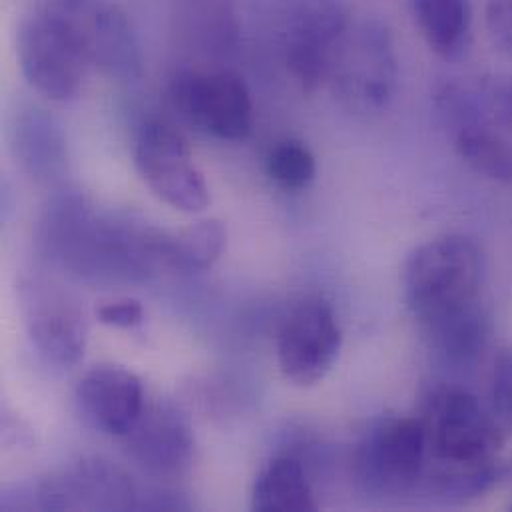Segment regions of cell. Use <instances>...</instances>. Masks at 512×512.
Listing matches in <instances>:
<instances>
[{"instance_id":"cell-10","label":"cell","mask_w":512,"mask_h":512,"mask_svg":"<svg viewBox=\"0 0 512 512\" xmlns=\"http://www.w3.org/2000/svg\"><path fill=\"white\" fill-rule=\"evenodd\" d=\"M341 345L343 333L331 305L321 297L303 299L279 329V369L289 383L313 387L333 369Z\"/></svg>"},{"instance_id":"cell-18","label":"cell","mask_w":512,"mask_h":512,"mask_svg":"<svg viewBox=\"0 0 512 512\" xmlns=\"http://www.w3.org/2000/svg\"><path fill=\"white\" fill-rule=\"evenodd\" d=\"M411 10L427 46L443 60L465 58L473 44L471 0H411Z\"/></svg>"},{"instance_id":"cell-15","label":"cell","mask_w":512,"mask_h":512,"mask_svg":"<svg viewBox=\"0 0 512 512\" xmlns=\"http://www.w3.org/2000/svg\"><path fill=\"white\" fill-rule=\"evenodd\" d=\"M76 405L96 431L122 439L146 405L142 381L126 367L96 365L78 381Z\"/></svg>"},{"instance_id":"cell-2","label":"cell","mask_w":512,"mask_h":512,"mask_svg":"<svg viewBox=\"0 0 512 512\" xmlns=\"http://www.w3.org/2000/svg\"><path fill=\"white\" fill-rule=\"evenodd\" d=\"M483 281V248L463 234L425 242L409 254L403 267L407 305L423 325L483 301Z\"/></svg>"},{"instance_id":"cell-21","label":"cell","mask_w":512,"mask_h":512,"mask_svg":"<svg viewBox=\"0 0 512 512\" xmlns=\"http://www.w3.org/2000/svg\"><path fill=\"white\" fill-rule=\"evenodd\" d=\"M228 246V230L220 220H202L184 230L168 232L166 267L180 271L210 269Z\"/></svg>"},{"instance_id":"cell-5","label":"cell","mask_w":512,"mask_h":512,"mask_svg":"<svg viewBox=\"0 0 512 512\" xmlns=\"http://www.w3.org/2000/svg\"><path fill=\"white\" fill-rule=\"evenodd\" d=\"M134 164L150 192L184 214L204 212L212 198L204 172L182 134L162 120L142 124L134 144Z\"/></svg>"},{"instance_id":"cell-25","label":"cell","mask_w":512,"mask_h":512,"mask_svg":"<svg viewBox=\"0 0 512 512\" xmlns=\"http://www.w3.org/2000/svg\"><path fill=\"white\" fill-rule=\"evenodd\" d=\"M485 24L493 44L512 58V0H489Z\"/></svg>"},{"instance_id":"cell-8","label":"cell","mask_w":512,"mask_h":512,"mask_svg":"<svg viewBox=\"0 0 512 512\" xmlns=\"http://www.w3.org/2000/svg\"><path fill=\"white\" fill-rule=\"evenodd\" d=\"M329 82L361 110H381L397 86V54L391 32L381 22L349 28L337 52Z\"/></svg>"},{"instance_id":"cell-12","label":"cell","mask_w":512,"mask_h":512,"mask_svg":"<svg viewBox=\"0 0 512 512\" xmlns=\"http://www.w3.org/2000/svg\"><path fill=\"white\" fill-rule=\"evenodd\" d=\"M349 28L341 0H299L293 8L285 26V62L305 90L329 82Z\"/></svg>"},{"instance_id":"cell-16","label":"cell","mask_w":512,"mask_h":512,"mask_svg":"<svg viewBox=\"0 0 512 512\" xmlns=\"http://www.w3.org/2000/svg\"><path fill=\"white\" fill-rule=\"evenodd\" d=\"M443 114L453 126L459 158L477 174L511 184L512 142L507 132L485 122L467 100L451 102Z\"/></svg>"},{"instance_id":"cell-11","label":"cell","mask_w":512,"mask_h":512,"mask_svg":"<svg viewBox=\"0 0 512 512\" xmlns=\"http://www.w3.org/2000/svg\"><path fill=\"white\" fill-rule=\"evenodd\" d=\"M357 475L367 491L403 495L425 475L427 439L421 419H389L373 427L357 449Z\"/></svg>"},{"instance_id":"cell-6","label":"cell","mask_w":512,"mask_h":512,"mask_svg":"<svg viewBox=\"0 0 512 512\" xmlns=\"http://www.w3.org/2000/svg\"><path fill=\"white\" fill-rule=\"evenodd\" d=\"M18 301L38 353L56 367H74L88 341V321L80 301L60 283L38 273L20 279Z\"/></svg>"},{"instance_id":"cell-14","label":"cell","mask_w":512,"mask_h":512,"mask_svg":"<svg viewBox=\"0 0 512 512\" xmlns=\"http://www.w3.org/2000/svg\"><path fill=\"white\" fill-rule=\"evenodd\" d=\"M122 441L132 461L158 479L182 477L192 465L196 447L190 421L168 401L144 405Z\"/></svg>"},{"instance_id":"cell-24","label":"cell","mask_w":512,"mask_h":512,"mask_svg":"<svg viewBox=\"0 0 512 512\" xmlns=\"http://www.w3.org/2000/svg\"><path fill=\"white\" fill-rule=\"evenodd\" d=\"M491 399L499 421L512 427V347L497 353L491 369Z\"/></svg>"},{"instance_id":"cell-22","label":"cell","mask_w":512,"mask_h":512,"mask_svg":"<svg viewBox=\"0 0 512 512\" xmlns=\"http://www.w3.org/2000/svg\"><path fill=\"white\" fill-rule=\"evenodd\" d=\"M267 176L285 190H305L317 174V162L307 144L299 140L277 142L265 160Z\"/></svg>"},{"instance_id":"cell-23","label":"cell","mask_w":512,"mask_h":512,"mask_svg":"<svg viewBox=\"0 0 512 512\" xmlns=\"http://www.w3.org/2000/svg\"><path fill=\"white\" fill-rule=\"evenodd\" d=\"M479 116L503 132H512V74H489L469 86Z\"/></svg>"},{"instance_id":"cell-13","label":"cell","mask_w":512,"mask_h":512,"mask_svg":"<svg viewBox=\"0 0 512 512\" xmlns=\"http://www.w3.org/2000/svg\"><path fill=\"white\" fill-rule=\"evenodd\" d=\"M46 511H134L138 495L130 477L110 461L82 459L38 487Z\"/></svg>"},{"instance_id":"cell-19","label":"cell","mask_w":512,"mask_h":512,"mask_svg":"<svg viewBox=\"0 0 512 512\" xmlns=\"http://www.w3.org/2000/svg\"><path fill=\"white\" fill-rule=\"evenodd\" d=\"M252 509L259 512H311L317 509L307 475L297 459L277 457L257 475Z\"/></svg>"},{"instance_id":"cell-20","label":"cell","mask_w":512,"mask_h":512,"mask_svg":"<svg viewBox=\"0 0 512 512\" xmlns=\"http://www.w3.org/2000/svg\"><path fill=\"white\" fill-rule=\"evenodd\" d=\"M423 327L433 345L459 363L477 359L487 347L491 333V321L483 301Z\"/></svg>"},{"instance_id":"cell-7","label":"cell","mask_w":512,"mask_h":512,"mask_svg":"<svg viewBox=\"0 0 512 512\" xmlns=\"http://www.w3.org/2000/svg\"><path fill=\"white\" fill-rule=\"evenodd\" d=\"M170 100L190 124L220 140L242 142L252 132V94L234 72H182L170 84Z\"/></svg>"},{"instance_id":"cell-3","label":"cell","mask_w":512,"mask_h":512,"mask_svg":"<svg viewBox=\"0 0 512 512\" xmlns=\"http://www.w3.org/2000/svg\"><path fill=\"white\" fill-rule=\"evenodd\" d=\"M427 439L425 475L497 461L505 447L501 423L463 389L437 391L423 417Z\"/></svg>"},{"instance_id":"cell-26","label":"cell","mask_w":512,"mask_h":512,"mask_svg":"<svg viewBox=\"0 0 512 512\" xmlns=\"http://www.w3.org/2000/svg\"><path fill=\"white\" fill-rule=\"evenodd\" d=\"M96 317L102 325L116 329H132L144 321V307L138 299L122 297L102 303L96 309Z\"/></svg>"},{"instance_id":"cell-9","label":"cell","mask_w":512,"mask_h":512,"mask_svg":"<svg viewBox=\"0 0 512 512\" xmlns=\"http://www.w3.org/2000/svg\"><path fill=\"white\" fill-rule=\"evenodd\" d=\"M16 54L22 76L40 96L70 102L82 92L90 64L48 12L42 10L20 26Z\"/></svg>"},{"instance_id":"cell-1","label":"cell","mask_w":512,"mask_h":512,"mask_svg":"<svg viewBox=\"0 0 512 512\" xmlns=\"http://www.w3.org/2000/svg\"><path fill=\"white\" fill-rule=\"evenodd\" d=\"M168 232L132 216L102 214L78 190L54 196L38 222L46 256L88 281L144 279L166 265Z\"/></svg>"},{"instance_id":"cell-4","label":"cell","mask_w":512,"mask_h":512,"mask_svg":"<svg viewBox=\"0 0 512 512\" xmlns=\"http://www.w3.org/2000/svg\"><path fill=\"white\" fill-rule=\"evenodd\" d=\"M42 10L68 32L90 68L118 82H136L142 76L136 28L112 0H48Z\"/></svg>"},{"instance_id":"cell-17","label":"cell","mask_w":512,"mask_h":512,"mask_svg":"<svg viewBox=\"0 0 512 512\" xmlns=\"http://www.w3.org/2000/svg\"><path fill=\"white\" fill-rule=\"evenodd\" d=\"M12 148L20 166L34 180L54 182L66 172V138L60 124L46 110L30 106L16 114Z\"/></svg>"}]
</instances>
